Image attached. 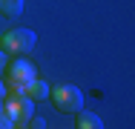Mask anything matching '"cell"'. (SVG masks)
<instances>
[{"mask_svg":"<svg viewBox=\"0 0 135 129\" xmlns=\"http://www.w3.org/2000/svg\"><path fill=\"white\" fill-rule=\"evenodd\" d=\"M37 34L32 29H9L0 34V52L12 54V57H26V52L35 49Z\"/></svg>","mask_w":135,"mask_h":129,"instance_id":"1","label":"cell"},{"mask_svg":"<svg viewBox=\"0 0 135 129\" xmlns=\"http://www.w3.org/2000/svg\"><path fill=\"white\" fill-rule=\"evenodd\" d=\"M37 72H35V63H29L26 57H12L6 63V92H23L29 80H35Z\"/></svg>","mask_w":135,"mask_h":129,"instance_id":"2","label":"cell"},{"mask_svg":"<svg viewBox=\"0 0 135 129\" xmlns=\"http://www.w3.org/2000/svg\"><path fill=\"white\" fill-rule=\"evenodd\" d=\"M49 98L52 103L60 109V112H66V115H78L83 109V92L78 86H72V83H57L49 89Z\"/></svg>","mask_w":135,"mask_h":129,"instance_id":"3","label":"cell"},{"mask_svg":"<svg viewBox=\"0 0 135 129\" xmlns=\"http://www.w3.org/2000/svg\"><path fill=\"white\" fill-rule=\"evenodd\" d=\"M3 109L9 112V118H12L15 123H23V126H26V121L35 115V101H29L26 95H20V92H6Z\"/></svg>","mask_w":135,"mask_h":129,"instance_id":"4","label":"cell"},{"mask_svg":"<svg viewBox=\"0 0 135 129\" xmlns=\"http://www.w3.org/2000/svg\"><path fill=\"white\" fill-rule=\"evenodd\" d=\"M20 95H26L29 101H43V98H49V83L40 80V77H35V80H29L26 86H23Z\"/></svg>","mask_w":135,"mask_h":129,"instance_id":"5","label":"cell"},{"mask_svg":"<svg viewBox=\"0 0 135 129\" xmlns=\"http://www.w3.org/2000/svg\"><path fill=\"white\" fill-rule=\"evenodd\" d=\"M75 129H104V121L95 115V112H78V118H75Z\"/></svg>","mask_w":135,"mask_h":129,"instance_id":"6","label":"cell"},{"mask_svg":"<svg viewBox=\"0 0 135 129\" xmlns=\"http://www.w3.org/2000/svg\"><path fill=\"white\" fill-rule=\"evenodd\" d=\"M23 0H0V14L3 17H20Z\"/></svg>","mask_w":135,"mask_h":129,"instance_id":"7","label":"cell"},{"mask_svg":"<svg viewBox=\"0 0 135 129\" xmlns=\"http://www.w3.org/2000/svg\"><path fill=\"white\" fill-rule=\"evenodd\" d=\"M15 126H17V123L9 118V112L3 109V101H0V129H15Z\"/></svg>","mask_w":135,"mask_h":129,"instance_id":"8","label":"cell"},{"mask_svg":"<svg viewBox=\"0 0 135 129\" xmlns=\"http://www.w3.org/2000/svg\"><path fill=\"white\" fill-rule=\"evenodd\" d=\"M26 123H29V129H46V123H43V121H40V118H35V115H32V118H29Z\"/></svg>","mask_w":135,"mask_h":129,"instance_id":"9","label":"cell"},{"mask_svg":"<svg viewBox=\"0 0 135 129\" xmlns=\"http://www.w3.org/2000/svg\"><path fill=\"white\" fill-rule=\"evenodd\" d=\"M3 98H6V83L0 80V101H3Z\"/></svg>","mask_w":135,"mask_h":129,"instance_id":"10","label":"cell"},{"mask_svg":"<svg viewBox=\"0 0 135 129\" xmlns=\"http://www.w3.org/2000/svg\"><path fill=\"white\" fill-rule=\"evenodd\" d=\"M3 69H6V54L0 52V72H3Z\"/></svg>","mask_w":135,"mask_h":129,"instance_id":"11","label":"cell"}]
</instances>
